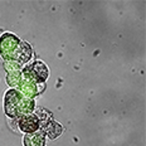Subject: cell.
I'll return each mask as SVG.
<instances>
[{"label":"cell","mask_w":146,"mask_h":146,"mask_svg":"<svg viewBox=\"0 0 146 146\" xmlns=\"http://www.w3.org/2000/svg\"><path fill=\"white\" fill-rule=\"evenodd\" d=\"M20 127L25 132H34L38 129V118L35 116H28L20 121Z\"/></svg>","instance_id":"6da1fadb"}]
</instances>
